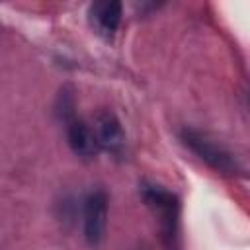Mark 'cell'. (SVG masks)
<instances>
[{
    "label": "cell",
    "instance_id": "cell-1",
    "mask_svg": "<svg viewBox=\"0 0 250 250\" xmlns=\"http://www.w3.org/2000/svg\"><path fill=\"white\" fill-rule=\"evenodd\" d=\"M145 203L158 215L160 236L168 250H180V199L162 186L146 184L141 188Z\"/></svg>",
    "mask_w": 250,
    "mask_h": 250
},
{
    "label": "cell",
    "instance_id": "cell-2",
    "mask_svg": "<svg viewBox=\"0 0 250 250\" xmlns=\"http://www.w3.org/2000/svg\"><path fill=\"white\" fill-rule=\"evenodd\" d=\"M180 137H182V143L193 154H197L205 164H209L213 170L227 174V176H236L240 172V164H238L236 156L223 145L209 139L207 135H203L195 129H184L180 133Z\"/></svg>",
    "mask_w": 250,
    "mask_h": 250
},
{
    "label": "cell",
    "instance_id": "cell-3",
    "mask_svg": "<svg viewBox=\"0 0 250 250\" xmlns=\"http://www.w3.org/2000/svg\"><path fill=\"white\" fill-rule=\"evenodd\" d=\"M107 229V193L94 189L84 203V238L90 246H98Z\"/></svg>",
    "mask_w": 250,
    "mask_h": 250
},
{
    "label": "cell",
    "instance_id": "cell-4",
    "mask_svg": "<svg viewBox=\"0 0 250 250\" xmlns=\"http://www.w3.org/2000/svg\"><path fill=\"white\" fill-rule=\"evenodd\" d=\"M96 139L100 146H104L111 154H121L125 150V131L121 121L117 119L115 113L111 111H100L96 115V125H94Z\"/></svg>",
    "mask_w": 250,
    "mask_h": 250
},
{
    "label": "cell",
    "instance_id": "cell-5",
    "mask_svg": "<svg viewBox=\"0 0 250 250\" xmlns=\"http://www.w3.org/2000/svg\"><path fill=\"white\" fill-rule=\"evenodd\" d=\"M66 141L72 152L82 158H94L100 150V143L96 139L94 129L76 117L66 121Z\"/></svg>",
    "mask_w": 250,
    "mask_h": 250
},
{
    "label": "cell",
    "instance_id": "cell-6",
    "mask_svg": "<svg viewBox=\"0 0 250 250\" xmlns=\"http://www.w3.org/2000/svg\"><path fill=\"white\" fill-rule=\"evenodd\" d=\"M92 14L96 18L98 29L105 35H113L121 23V16H123V6L119 0H111V2H102V4H94L92 6Z\"/></svg>",
    "mask_w": 250,
    "mask_h": 250
}]
</instances>
